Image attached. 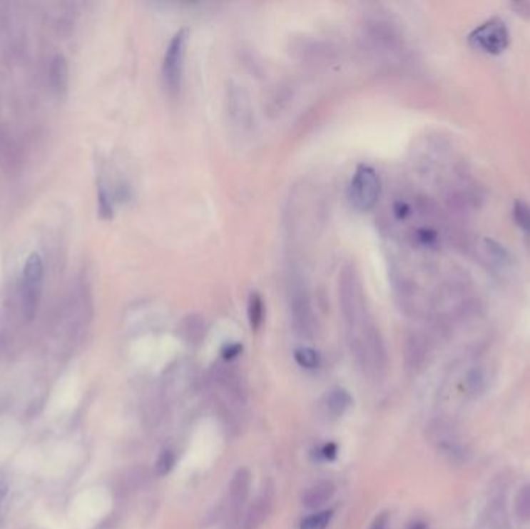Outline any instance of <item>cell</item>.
<instances>
[{
	"label": "cell",
	"instance_id": "obj_1",
	"mask_svg": "<svg viewBox=\"0 0 530 529\" xmlns=\"http://www.w3.org/2000/svg\"><path fill=\"white\" fill-rule=\"evenodd\" d=\"M338 297L347 338L357 362L367 373L382 374L386 368L384 342L367 303L360 272L354 264H346L341 268Z\"/></svg>",
	"mask_w": 530,
	"mask_h": 529
},
{
	"label": "cell",
	"instance_id": "obj_2",
	"mask_svg": "<svg viewBox=\"0 0 530 529\" xmlns=\"http://www.w3.org/2000/svg\"><path fill=\"white\" fill-rule=\"evenodd\" d=\"M285 293L293 331L300 337L312 340L318 333V318L313 308L309 283L296 268H292L287 276Z\"/></svg>",
	"mask_w": 530,
	"mask_h": 529
},
{
	"label": "cell",
	"instance_id": "obj_3",
	"mask_svg": "<svg viewBox=\"0 0 530 529\" xmlns=\"http://www.w3.org/2000/svg\"><path fill=\"white\" fill-rule=\"evenodd\" d=\"M44 286V263L38 253L26 258L21 278V311L26 321H31L38 312Z\"/></svg>",
	"mask_w": 530,
	"mask_h": 529
},
{
	"label": "cell",
	"instance_id": "obj_4",
	"mask_svg": "<svg viewBox=\"0 0 530 529\" xmlns=\"http://www.w3.org/2000/svg\"><path fill=\"white\" fill-rule=\"evenodd\" d=\"M188 41H190V31L186 29L177 31L169 41V46L165 51L161 76H163V84L170 95H175L182 87Z\"/></svg>",
	"mask_w": 530,
	"mask_h": 529
},
{
	"label": "cell",
	"instance_id": "obj_5",
	"mask_svg": "<svg viewBox=\"0 0 530 529\" xmlns=\"http://www.w3.org/2000/svg\"><path fill=\"white\" fill-rule=\"evenodd\" d=\"M382 182L375 169L360 165L354 173L349 185V201L358 211L372 210L380 199Z\"/></svg>",
	"mask_w": 530,
	"mask_h": 529
},
{
	"label": "cell",
	"instance_id": "obj_6",
	"mask_svg": "<svg viewBox=\"0 0 530 529\" xmlns=\"http://www.w3.org/2000/svg\"><path fill=\"white\" fill-rule=\"evenodd\" d=\"M469 42L482 53L489 55H499L509 47L510 33L506 24L498 17L479 25L470 36Z\"/></svg>",
	"mask_w": 530,
	"mask_h": 529
},
{
	"label": "cell",
	"instance_id": "obj_7",
	"mask_svg": "<svg viewBox=\"0 0 530 529\" xmlns=\"http://www.w3.org/2000/svg\"><path fill=\"white\" fill-rule=\"evenodd\" d=\"M227 114L231 126L239 131H247L251 126V119H253V111H251L250 98L242 86H230L227 91Z\"/></svg>",
	"mask_w": 530,
	"mask_h": 529
},
{
	"label": "cell",
	"instance_id": "obj_8",
	"mask_svg": "<svg viewBox=\"0 0 530 529\" xmlns=\"http://www.w3.org/2000/svg\"><path fill=\"white\" fill-rule=\"evenodd\" d=\"M211 374H213V379L215 381V383H218L220 388H223V391H227L230 394V398L236 399L238 402L245 400L244 382H242L239 373L236 370H233L230 365H223V363L214 365Z\"/></svg>",
	"mask_w": 530,
	"mask_h": 529
},
{
	"label": "cell",
	"instance_id": "obj_9",
	"mask_svg": "<svg viewBox=\"0 0 530 529\" xmlns=\"http://www.w3.org/2000/svg\"><path fill=\"white\" fill-rule=\"evenodd\" d=\"M476 252L484 266H487L491 271H502L510 263L509 252L504 246H501L498 241L490 238H482L478 242Z\"/></svg>",
	"mask_w": 530,
	"mask_h": 529
},
{
	"label": "cell",
	"instance_id": "obj_10",
	"mask_svg": "<svg viewBox=\"0 0 530 529\" xmlns=\"http://www.w3.org/2000/svg\"><path fill=\"white\" fill-rule=\"evenodd\" d=\"M251 489V473L248 469L240 468L233 475L230 481V492H228V503L233 514H238L244 506L250 495Z\"/></svg>",
	"mask_w": 530,
	"mask_h": 529
},
{
	"label": "cell",
	"instance_id": "obj_11",
	"mask_svg": "<svg viewBox=\"0 0 530 529\" xmlns=\"http://www.w3.org/2000/svg\"><path fill=\"white\" fill-rule=\"evenodd\" d=\"M275 503V494L272 488H264L260 495L255 500V503L250 506L245 517V529H259L263 523L272 514Z\"/></svg>",
	"mask_w": 530,
	"mask_h": 529
},
{
	"label": "cell",
	"instance_id": "obj_12",
	"mask_svg": "<svg viewBox=\"0 0 530 529\" xmlns=\"http://www.w3.org/2000/svg\"><path fill=\"white\" fill-rule=\"evenodd\" d=\"M335 494V484L329 480H322L305 489L302 495V503L309 509H318L325 506Z\"/></svg>",
	"mask_w": 530,
	"mask_h": 529
},
{
	"label": "cell",
	"instance_id": "obj_13",
	"mask_svg": "<svg viewBox=\"0 0 530 529\" xmlns=\"http://www.w3.org/2000/svg\"><path fill=\"white\" fill-rule=\"evenodd\" d=\"M428 354H429V348L424 338L419 336H412L408 338L407 349H405V358H407V366L411 371H419L424 368L428 361Z\"/></svg>",
	"mask_w": 530,
	"mask_h": 529
},
{
	"label": "cell",
	"instance_id": "obj_14",
	"mask_svg": "<svg viewBox=\"0 0 530 529\" xmlns=\"http://www.w3.org/2000/svg\"><path fill=\"white\" fill-rule=\"evenodd\" d=\"M50 84L58 95H64L68 87V64L62 55H56L50 62L49 70Z\"/></svg>",
	"mask_w": 530,
	"mask_h": 529
},
{
	"label": "cell",
	"instance_id": "obj_15",
	"mask_svg": "<svg viewBox=\"0 0 530 529\" xmlns=\"http://www.w3.org/2000/svg\"><path fill=\"white\" fill-rule=\"evenodd\" d=\"M350 405H352V398L345 388L330 390L326 396V408L332 416L345 415Z\"/></svg>",
	"mask_w": 530,
	"mask_h": 529
},
{
	"label": "cell",
	"instance_id": "obj_16",
	"mask_svg": "<svg viewBox=\"0 0 530 529\" xmlns=\"http://www.w3.org/2000/svg\"><path fill=\"white\" fill-rule=\"evenodd\" d=\"M206 325L200 316H190L182 323V337L188 343H199L205 338Z\"/></svg>",
	"mask_w": 530,
	"mask_h": 529
},
{
	"label": "cell",
	"instance_id": "obj_17",
	"mask_svg": "<svg viewBox=\"0 0 530 529\" xmlns=\"http://www.w3.org/2000/svg\"><path fill=\"white\" fill-rule=\"evenodd\" d=\"M264 301L259 293H251L248 298V321L253 331H258L264 321Z\"/></svg>",
	"mask_w": 530,
	"mask_h": 529
},
{
	"label": "cell",
	"instance_id": "obj_18",
	"mask_svg": "<svg viewBox=\"0 0 530 529\" xmlns=\"http://www.w3.org/2000/svg\"><path fill=\"white\" fill-rule=\"evenodd\" d=\"M295 361L298 362V365L304 366V368L313 370V368H318V366H320L321 357H320L318 351H315V349L300 348V349H296V353H295Z\"/></svg>",
	"mask_w": 530,
	"mask_h": 529
},
{
	"label": "cell",
	"instance_id": "obj_19",
	"mask_svg": "<svg viewBox=\"0 0 530 529\" xmlns=\"http://www.w3.org/2000/svg\"><path fill=\"white\" fill-rule=\"evenodd\" d=\"M515 510L519 520L530 522V484H527V486L519 490L515 503Z\"/></svg>",
	"mask_w": 530,
	"mask_h": 529
},
{
	"label": "cell",
	"instance_id": "obj_20",
	"mask_svg": "<svg viewBox=\"0 0 530 529\" xmlns=\"http://www.w3.org/2000/svg\"><path fill=\"white\" fill-rule=\"evenodd\" d=\"M332 510H321V513L313 514L302 520L301 529H326L330 523Z\"/></svg>",
	"mask_w": 530,
	"mask_h": 529
},
{
	"label": "cell",
	"instance_id": "obj_21",
	"mask_svg": "<svg viewBox=\"0 0 530 529\" xmlns=\"http://www.w3.org/2000/svg\"><path fill=\"white\" fill-rule=\"evenodd\" d=\"M174 464H175V455L173 450L161 452L156 463V472L158 477H165V475H168L170 470L174 469Z\"/></svg>",
	"mask_w": 530,
	"mask_h": 529
},
{
	"label": "cell",
	"instance_id": "obj_22",
	"mask_svg": "<svg viewBox=\"0 0 530 529\" xmlns=\"http://www.w3.org/2000/svg\"><path fill=\"white\" fill-rule=\"evenodd\" d=\"M514 218L518 226L530 233V207L523 202H516L514 207Z\"/></svg>",
	"mask_w": 530,
	"mask_h": 529
},
{
	"label": "cell",
	"instance_id": "obj_23",
	"mask_svg": "<svg viewBox=\"0 0 530 529\" xmlns=\"http://www.w3.org/2000/svg\"><path fill=\"white\" fill-rule=\"evenodd\" d=\"M467 387L472 394H478L484 388V373L481 370H472L467 376Z\"/></svg>",
	"mask_w": 530,
	"mask_h": 529
},
{
	"label": "cell",
	"instance_id": "obj_24",
	"mask_svg": "<svg viewBox=\"0 0 530 529\" xmlns=\"http://www.w3.org/2000/svg\"><path fill=\"white\" fill-rule=\"evenodd\" d=\"M511 8H514L518 16H523L526 17V19H530V4L529 2H516L511 5Z\"/></svg>",
	"mask_w": 530,
	"mask_h": 529
},
{
	"label": "cell",
	"instance_id": "obj_25",
	"mask_svg": "<svg viewBox=\"0 0 530 529\" xmlns=\"http://www.w3.org/2000/svg\"><path fill=\"white\" fill-rule=\"evenodd\" d=\"M8 494V483L4 477H0V505H2V501L5 500Z\"/></svg>",
	"mask_w": 530,
	"mask_h": 529
},
{
	"label": "cell",
	"instance_id": "obj_26",
	"mask_svg": "<svg viewBox=\"0 0 530 529\" xmlns=\"http://www.w3.org/2000/svg\"><path fill=\"white\" fill-rule=\"evenodd\" d=\"M411 529H428V526H427V525H424V523H417V525H414V526H412Z\"/></svg>",
	"mask_w": 530,
	"mask_h": 529
}]
</instances>
